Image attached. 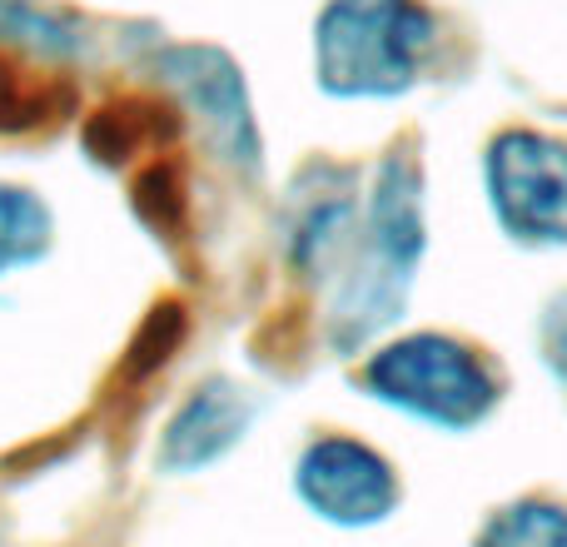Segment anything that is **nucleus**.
<instances>
[{
    "label": "nucleus",
    "instance_id": "nucleus-6",
    "mask_svg": "<svg viewBox=\"0 0 567 547\" xmlns=\"http://www.w3.org/2000/svg\"><path fill=\"white\" fill-rule=\"evenodd\" d=\"M293 488L319 518L343 523V528H363L393 513L399 503V478H393L389 458L353 438H319L299 458Z\"/></svg>",
    "mask_w": 567,
    "mask_h": 547
},
{
    "label": "nucleus",
    "instance_id": "nucleus-10",
    "mask_svg": "<svg viewBox=\"0 0 567 547\" xmlns=\"http://www.w3.org/2000/svg\"><path fill=\"white\" fill-rule=\"evenodd\" d=\"M478 547H567V508L513 503L483 528Z\"/></svg>",
    "mask_w": 567,
    "mask_h": 547
},
{
    "label": "nucleus",
    "instance_id": "nucleus-2",
    "mask_svg": "<svg viewBox=\"0 0 567 547\" xmlns=\"http://www.w3.org/2000/svg\"><path fill=\"white\" fill-rule=\"evenodd\" d=\"M433 40L419 0H329L319 16V80L329 95H399Z\"/></svg>",
    "mask_w": 567,
    "mask_h": 547
},
{
    "label": "nucleus",
    "instance_id": "nucleus-9",
    "mask_svg": "<svg viewBox=\"0 0 567 547\" xmlns=\"http://www.w3.org/2000/svg\"><path fill=\"white\" fill-rule=\"evenodd\" d=\"M0 40H16L35 55H75L85 45L75 20L40 0H0Z\"/></svg>",
    "mask_w": 567,
    "mask_h": 547
},
{
    "label": "nucleus",
    "instance_id": "nucleus-7",
    "mask_svg": "<svg viewBox=\"0 0 567 547\" xmlns=\"http://www.w3.org/2000/svg\"><path fill=\"white\" fill-rule=\"evenodd\" d=\"M249 413H255V403H249V393H239L235 383H205V389L175 413L159 463H165L169 473L205 468L219 453L235 448L239 433L249 429Z\"/></svg>",
    "mask_w": 567,
    "mask_h": 547
},
{
    "label": "nucleus",
    "instance_id": "nucleus-11",
    "mask_svg": "<svg viewBox=\"0 0 567 547\" xmlns=\"http://www.w3.org/2000/svg\"><path fill=\"white\" fill-rule=\"evenodd\" d=\"M543 353H548V363L567 383V293L548 309V319H543Z\"/></svg>",
    "mask_w": 567,
    "mask_h": 547
},
{
    "label": "nucleus",
    "instance_id": "nucleus-1",
    "mask_svg": "<svg viewBox=\"0 0 567 547\" xmlns=\"http://www.w3.org/2000/svg\"><path fill=\"white\" fill-rule=\"evenodd\" d=\"M423 255V175L409 155L383 159L369 199L359 259L349 265L339 303H333V343L353 349L373 329L399 319L403 289L413 279V265Z\"/></svg>",
    "mask_w": 567,
    "mask_h": 547
},
{
    "label": "nucleus",
    "instance_id": "nucleus-4",
    "mask_svg": "<svg viewBox=\"0 0 567 547\" xmlns=\"http://www.w3.org/2000/svg\"><path fill=\"white\" fill-rule=\"evenodd\" d=\"M488 199L523 245H567V145L508 130L488 149Z\"/></svg>",
    "mask_w": 567,
    "mask_h": 547
},
{
    "label": "nucleus",
    "instance_id": "nucleus-8",
    "mask_svg": "<svg viewBox=\"0 0 567 547\" xmlns=\"http://www.w3.org/2000/svg\"><path fill=\"white\" fill-rule=\"evenodd\" d=\"M50 249V209L35 189L0 185V274L35 265Z\"/></svg>",
    "mask_w": 567,
    "mask_h": 547
},
{
    "label": "nucleus",
    "instance_id": "nucleus-5",
    "mask_svg": "<svg viewBox=\"0 0 567 547\" xmlns=\"http://www.w3.org/2000/svg\"><path fill=\"white\" fill-rule=\"evenodd\" d=\"M159 75L195 110L199 130H205L209 149L219 159H229L235 169L259 165V130H255V115H249L245 80L229 65V55H219L209 45H175L159 55Z\"/></svg>",
    "mask_w": 567,
    "mask_h": 547
},
{
    "label": "nucleus",
    "instance_id": "nucleus-3",
    "mask_svg": "<svg viewBox=\"0 0 567 547\" xmlns=\"http://www.w3.org/2000/svg\"><path fill=\"white\" fill-rule=\"evenodd\" d=\"M369 389L373 399L413 413V419L443 423V429H468L498 399L488 363L458 339L443 333H413L369 359Z\"/></svg>",
    "mask_w": 567,
    "mask_h": 547
}]
</instances>
